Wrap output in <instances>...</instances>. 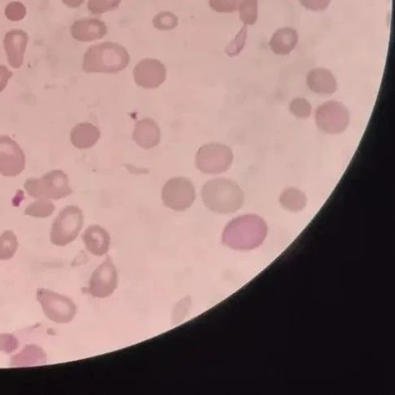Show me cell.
<instances>
[{"label": "cell", "instance_id": "cell-14", "mask_svg": "<svg viewBox=\"0 0 395 395\" xmlns=\"http://www.w3.org/2000/svg\"><path fill=\"white\" fill-rule=\"evenodd\" d=\"M82 241L89 253L103 256L108 252L111 237L102 227L92 225L83 233Z\"/></svg>", "mask_w": 395, "mask_h": 395}, {"label": "cell", "instance_id": "cell-18", "mask_svg": "<svg viewBox=\"0 0 395 395\" xmlns=\"http://www.w3.org/2000/svg\"><path fill=\"white\" fill-rule=\"evenodd\" d=\"M298 42L299 37L296 30L283 27L273 34L269 46L276 54L287 55L296 47Z\"/></svg>", "mask_w": 395, "mask_h": 395}, {"label": "cell", "instance_id": "cell-12", "mask_svg": "<svg viewBox=\"0 0 395 395\" xmlns=\"http://www.w3.org/2000/svg\"><path fill=\"white\" fill-rule=\"evenodd\" d=\"M28 42V35L22 30H13L5 35L4 49L10 66L13 68L23 66Z\"/></svg>", "mask_w": 395, "mask_h": 395}, {"label": "cell", "instance_id": "cell-16", "mask_svg": "<svg viewBox=\"0 0 395 395\" xmlns=\"http://www.w3.org/2000/svg\"><path fill=\"white\" fill-rule=\"evenodd\" d=\"M100 136L99 129L89 123L77 124L70 134L73 146L79 149L93 147L99 142Z\"/></svg>", "mask_w": 395, "mask_h": 395}, {"label": "cell", "instance_id": "cell-24", "mask_svg": "<svg viewBox=\"0 0 395 395\" xmlns=\"http://www.w3.org/2000/svg\"><path fill=\"white\" fill-rule=\"evenodd\" d=\"M153 25L160 31H170L177 26L178 18L173 13L162 12L154 17Z\"/></svg>", "mask_w": 395, "mask_h": 395}, {"label": "cell", "instance_id": "cell-20", "mask_svg": "<svg viewBox=\"0 0 395 395\" xmlns=\"http://www.w3.org/2000/svg\"><path fill=\"white\" fill-rule=\"evenodd\" d=\"M18 242L16 234L7 230L0 236V260L11 259L16 253Z\"/></svg>", "mask_w": 395, "mask_h": 395}, {"label": "cell", "instance_id": "cell-1", "mask_svg": "<svg viewBox=\"0 0 395 395\" xmlns=\"http://www.w3.org/2000/svg\"><path fill=\"white\" fill-rule=\"evenodd\" d=\"M129 63L130 55L121 44L104 42L87 49L82 68L87 73L116 74L126 69Z\"/></svg>", "mask_w": 395, "mask_h": 395}, {"label": "cell", "instance_id": "cell-22", "mask_svg": "<svg viewBox=\"0 0 395 395\" xmlns=\"http://www.w3.org/2000/svg\"><path fill=\"white\" fill-rule=\"evenodd\" d=\"M258 0H239V18L246 26H252L258 21Z\"/></svg>", "mask_w": 395, "mask_h": 395}, {"label": "cell", "instance_id": "cell-7", "mask_svg": "<svg viewBox=\"0 0 395 395\" xmlns=\"http://www.w3.org/2000/svg\"><path fill=\"white\" fill-rule=\"evenodd\" d=\"M162 199L167 208L177 212L186 211L196 199V189L191 180L183 177H173L164 184Z\"/></svg>", "mask_w": 395, "mask_h": 395}, {"label": "cell", "instance_id": "cell-2", "mask_svg": "<svg viewBox=\"0 0 395 395\" xmlns=\"http://www.w3.org/2000/svg\"><path fill=\"white\" fill-rule=\"evenodd\" d=\"M203 202L217 213L236 212L244 203V193L236 182L218 178L210 180L202 188Z\"/></svg>", "mask_w": 395, "mask_h": 395}, {"label": "cell", "instance_id": "cell-9", "mask_svg": "<svg viewBox=\"0 0 395 395\" xmlns=\"http://www.w3.org/2000/svg\"><path fill=\"white\" fill-rule=\"evenodd\" d=\"M26 168V155L19 144L8 136H0V174L15 177Z\"/></svg>", "mask_w": 395, "mask_h": 395}, {"label": "cell", "instance_id": "cell-11", "mask_svg": "<svg viewBox=\"0 0 395 395\" xmlns=\"http://www.w3.org/2000/svg\"><path fill=\"white\" fill-rule=\"evenodd\" d=\"M330 118L319 122L318 126L327 132L336 133L342 131L349 123V114L337 102H329L320 107L317 118Z\"/></svg>", "mask_w": 395, "mask_h": 395}, {"label": "cell", "instance_id": "cell-30", "mask_svg": "<svg viewBox=\"0 0 395 395\" xmlns=\"http://www.w3.org/2000/svg\"><path fill=\"white\" fill-rule=\"evenodd\" d=\"M305 8L312 11H322L328 8L332 0H299Z\"/></svg>", "mask_w": 395, "mask_h": 395}, {"label": "cell", "instance_id": "cell-19", "mask_svg": "<svg viewBox=\"0 0 395 395\" xmlns=\"http://www.w3.org/2000/svg\"><path fill=\"white\" fill-rule=\"evenodd\" d=\"M47 356L44 350L35 344L25 347L11 359L12 367H32L46 363Z\"/></svg>", "mask_w": 395, "mask_h": 395}, {"label": "cell", "instance_id": "cell-10", "mask_svg": "<svg viewBox=\"0 0 395 395\" xmlns=\"http://www.w3.org/2000/svg\"><path fill=\"white\" fill-rule=\"evenodd\" d=\"M134 82L144 89L158 88L165 82L167 68L157 59L144 58L133 70Z\"/></svg>", "mask_w": 395, "mask_h": 395}, {"label": "cell", "instance_id": "cell-23", "mask_svg": "<svg viewBox=\"0 0 395 395\" xmlns=\"http://www.w3.org/2000/svg\"><path fill=\"white\" fill-rule=\"evenodd\" d=\"M123 0H89V11L94 15L113 11L119 7Z\"/></svg>", "mask_w": 395, "mask_h": 395}, {"label": "cell", "instance_id": "cell-29", "mask_svg": "<svg viewBox=\"0 0 395 395\" xmlns=\"http://www.w3.org/2000/svg\"><path fill=\"white\" fill-rule=\"evenodd\" d=\"M291 110L297 116L306 118L311 113V106L304 99H296L291 104Z\"/></svg>", "mask_w": 395, "mask_h": 395}, {"label": "cell", "instance_id": "cell-28", "mask_svg": "<svg viewBox=\"0 0 395 395\" xmlns=\"http://www.w3.org/2000/svg\"><path fill=\"white\" fill-rule=\"evenodd\" d=\"M19 346L18 339L12 334H0V351L12 353Z\"/></svg>", "mask_w": 395, "mask_h": 395}, {"label": "cell", "instance_id": "cell-27", "mask_svg": "<svg viewBox=\"0 0 395 395\" xmlns=\"http://www.w3.org/2000/svg\"><path fill=\"white\" fill-rule=\"evenodd\" d=\"M239 0H208V4L214 11L231 13L237 11Z\"/></svg>", "mask_w": 395, "mask_h": 395}, {"label": "cell", "instance_id": "cell-32", "mask_svg": "<svg viewBox=\"0 0 395 395\" xmlns=\"http://www.w3.org/2000/svg\"><path fill=\"white\" fill-rule=\"evenodd\" d=\"M62 1L68 8H77L82 6L84 0H62Z\"/></svg>", "mask_w": 395, "mask_h": 395}, {"label": "cell", "instance_id": "cell-4", "mask_svg": "<svg viewBox=\"0 0 395 395\" xmlns=\"http://www.w3.org/2000/svg\"><path fill=\"white\" fill-rule=\"evenodd\" d=\"M84 221L82 210L74 205L63 208L55 218L50 232V241L54 246H66L78 237Z\"/></svg>", "mask_w": 395, "mask_h": 395}, {"label": "cell", "instance_id": "cell-8", "mask_svg": "<svg viewBox=\"0 0 395 395\" xmlns=\"http://www.w3.org/2000/svg\"><path fill=\"white\" fill-rule=\"evenodd\" d=\"M118 284V270L111 258L108 257L92 273L87 292L94 298H108L116 291Z\"/></svg>", "mask_w": 395, "mask_h": 395}, {"label": "cell", "instance_id": "cell-31", "mask_svg": "<svg viewBox=\"0 0 395 395\" xmlns=\"http://www.w3.org/2000/svg\"><path fill=\"white\" fill-rule=\"evenodd\" d=\"M13 76V73L4 65H0V93L7 87L9 80Z\"/></svg>", "mask_w": 395, "mask_h": 395}, {"label": "cell", "instance_id": "cell-26", "mask_svg": "<svg viewBox=\"0 0 395 395\" xmlns=\"http://www.w3.org/2000/svg\"><path fill=\"white\" fill-rule=\"evenodd\" d=\"M27 15V8L20 2L9 3L5 8V16L11 22L21 21Z\"/></svg>", "mask_w": 395, "mask_h": 395}, {"label": "cell", "instance_id": "cell-21", "mask_svg": "<svg viewBox=\"0 0 395 395\" xmlns=\"http://www.w3.org/2000/svg\"><path fill=\"white\" fill-rule=\"evenodd\" d=\"M55 210L54 204L48 199H39L25 209L27 216L37 218H46L51 216Z\"/></svg>", "mask_w": 395, "mask_h": 395}, {"label": "cell", "instance_id": "cell-25", "mask_svg": "<svg viewBox=\"0 0 395 395\" xmlns=\"http://www.w3.org/2000/svg\"><path fill=\"white\" fill-rule=\"evenodd\" d=\"M248 37V27L244 25L243 28L241 30L232 41L230 43L226 49H225V52L230 57L237 56L239 53L242 51L246 44V39Z\"/></svg>", "mask_w": 395, "mask_h": 395}, {"label": "cell", "instance_id": "cell-6", "mask_svg": "<svg viewBox=\"0 0 395 395\" xmlns=\"http://www.w3.org/2000/svg\"><path fill=\"white\" fill-rule=\"evenodd\" d=\"M233 161L232 149L225 144L211 143L199 148L196 164L200 172L219 174L226 172Z\"/></svg>", "mask_w": 395, "mask_h": 395}, {"label": "cell", "instance_id": "cell-15", "mask_svg": "<svg viewBox=\"0 0 395 395\" xmlns=\"http://www.w3.org/2000/svg\"><path fill=\"white\" fill-rule=\"evenodd\" d=\"M134 141L143 149L157 146L161 139V131L151 118H143L136 124L133 132Z\"/></svg>", "mask_w": 395, "mask_h": 395}, {"label": "cell", "instance_id": "cell-13", "mask_svg": "<svg viewBox=\"0 0 395 395\" xmlns=\"http://www.w3.org/2000/svg\"><path fill=\"white\" fill-rule=\"evenodd\" d=\"M107 32L106 24L97 18L78 19L71 27L73 37L82 42L97 41L106 36Z\"/></svg>", "mask_w": 395, "mask_h": 395}, {"label": "cell", "instance_id": "cell-17", "mask_svg": "<svg viewBox=\"0 0 395 395\" xmlns=\"http://www.w3.org/2000/svg\"><path fill=\"white\" fill-rule=\"evenodd\" d=\"M308 84L318 94H331L337 92V83L333 74L327 69L316 68L308 75Z\"/></svg>", "mask_w": 395, "mask_h": 395}, {"label": "cell", "instance_id": "cell-5", "mask_svg": "<svg viewBox=\"0 0 395 395\" xmlns=\"http://www.w3.org/2000/svg\"><path fill=\"white\" fill-rule=\"evenodd\" d=\"M37 300L42 306L44 315L57 324L71 322L76 316L77 305L71 299L47 289H39Z\"/></svg>", "mask_w": 395, "mask_h": 395}, {"label": "cell", "instance_id": "cell-3", "mask_svg": "<svg viewBox=\"0 0 395 395\" xmlns=\"http://www.w3.org/2000/svg\"><path fill=\"white\" fill-rule=\"evenodd\" d=\"M24 188L30 196L36 199L58 200L73 193L68 175L62 170H54L41 178H28L24 183Z\"/></svg>", "mask_w": 395, "mask_h": 395}]
</instances>
